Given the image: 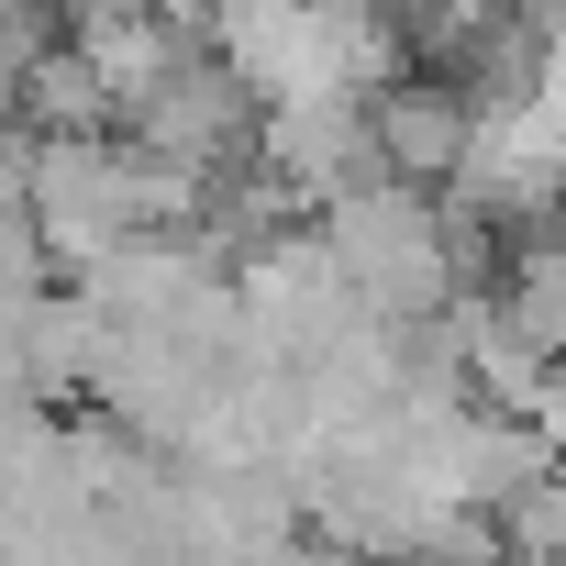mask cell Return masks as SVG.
<instances>
[{"label":"cell","mask_w":566,"mask_h":566,"mask_svg":"<svg viewBox=\"0 0 566 566\" xmlns=\"http://www.w3.org/2000/svg\"><path fill=\"white\" fill-rule=\"evenodd\" d=\"M500 544H511V566H566V467L500 511Z\"/></svg>","instance_id":"1"}]
</instances>
